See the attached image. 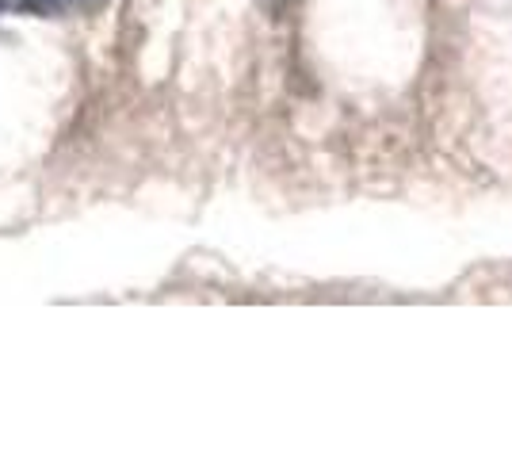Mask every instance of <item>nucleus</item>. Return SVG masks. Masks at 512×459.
<instances>
[{
    "mask_svg": "<svg viewBox=\"0 0 512 459\" xmlns=\"http://www.w3.org/2000/svg\"><path fill=\"white\" fill-rule=\"evenodd\" d=\"M8 4H12V0H0V12H4V8H8Z\"/></svg>",
    "mask_w": 512,
    "mask_h": 459,
    "instance_id": "nucleus-2",
    "label": "nucleus"
},
{
    "mask_svg": "<svg viewBox=\"0 0 512 459\" xmlns=\"http://www.w3.org/2000/svg\"><path fill=\"white\" fill-rule=\"evenodd\" d=\"M96 4H107V0H73V8H96Z\"/></svg>",
    "mask_w": 512,
    "mask_h": 459,
    "instance_id": "nucleus-1",
    "label": "nucleus"
}]
</instances>
